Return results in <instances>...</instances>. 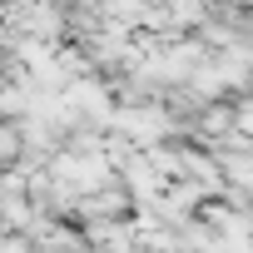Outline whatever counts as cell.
<instances>
[{"label": "cell", "instance_id": "cell-1", "mask_svg": "<svg viewBox=\"0 0 253 253\" xmlns=\"http://www.w3.org/2000/svg\"><path fill=\"white\" fill-rule=\"evenodd\" d=\"M0 89H5V65H0Z\"/></svg>", "mask_w": 253, "mask_h": 253}]
</instances>
